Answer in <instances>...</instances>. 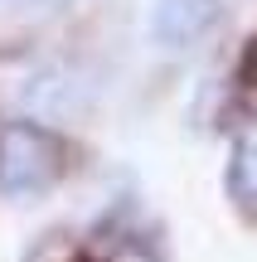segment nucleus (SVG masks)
Instances as JSON below:
<instances>
[{
    "instance_id": "f257e3e1",
    "label": "nucleus",
    "mask_w": 257,
    "mask_h": 262,
    "mask_svg": "<svg viewBox=\"0 0 257 262\" xmlns=\"http://www.w3.org/2000/svg\"><path fill=\"white\" fill-rule=\"evenodd\" d=\"M63 141L39 122H10L0 131V189L10 199H29L58 185L63 175Z\"/></svg>"
},
{
    "instance_id": "f03ea898",
    "label": "nucleus",
    "mask_w": 257,
    "mask_h": 262,
    "mask_svg": "<svg viewBox=\"0 0 257 262\" xmlns=\"http://www.w3.org/2000/svg\"><path fill=\"white\" fill-rule=\"evenodd\" d=\"M214 25H219V0H151L146 15V34L165 54L194 49Z\"/></svg>"
},
{
    "instance_id": "7ed1b4c3",
    "label": "nucleus",
    "mask_w": 257,
    "mask_h": 262,
    "mask_svg": "<svg viewBox=\"0 0 257 262\" xmlns=\"http://www.w3.org/2000/svg\"><path fill=\"white\" fill-rule=\"evenodd\" d=\"M83 93H87V83H78V73L73 68H44V73H34L29 78V88H25V107L34 117H68V112H78L83 107Z\"/></svg>"
},
{
    "instance_id": "20e7f679",
    "label": "nucleus",
    "mask_w": 257,
    "mask_h": 262,
    "mask_svg": "<svg viewBox=\"0 0 257 262\" xmlns=\"http://www.w3.org/2000/svg\"><path fill=\"white\" fill-rule=\"evenodd\" d=\"M228 185L248 209H257V122H248L233 141V165H228Z\"/></svg>"
},
{
    "instance_id": "39448f33",
    "label": "nucleus",
    "mask_w": 257,
    "mask_h": 262,
    "mask_svg": "<svg viewBox=\"0 0 257 262\" xmlns=\"http://www.w3.org/2000/svg\"><path fill=\"white\" fill-rule=\"evenodd\" d=\"M112 262H151V257H146V253H141V248H126V253H116Z\"/></svg>"
}]
</instances>
